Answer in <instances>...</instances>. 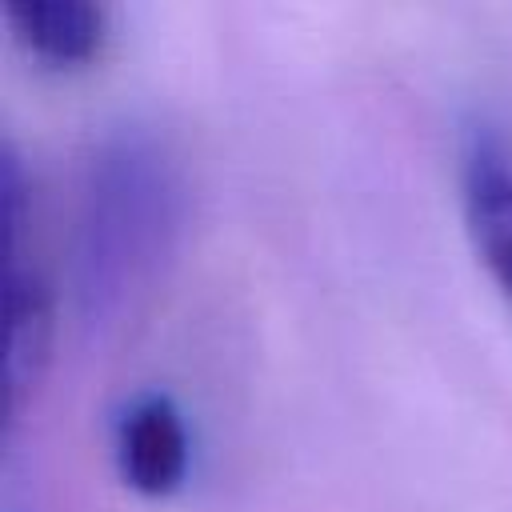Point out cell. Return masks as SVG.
<instances>
[{"label": "cell", "instance_id": "6da1fadb", "mask_svg": "<svg viewBox=\"0 0 512 512\" xmlns=\"http://www.w3.org/2000/svg\"><path fill=\"white\" fill-rule=\"evenodd\" d=\"M184 220V180L172 148L144 124H120L88 160L72 292L84 324H108L168 260Z\"/></svg>", "mask_w": 512, "mask_h": 512}, {"label": "cell", "instance_id": "277c9868", "mask_svg": "<svg viewBox=\"0 0 512 512\" xmlns=\"http://www.w3.org/2000/svg\"><path fill=\"white\" fill-rule=\"evenodd\" d=\"M4 408L8 420L20 416L28 396L40 388L52 348V296L36 268L20 260V252H8V276H4Z\"/></svg>", "mask_w": 512, "mask_h": 512}, {"label": "cell", "instance_id": "3957f363", "mask_svg": "<svg viewBox=\"0 0 512 512\" xmlns=\"http://www.w3.org/2000/svg\"><path fill=\"white\" fill-rule=\"evenodd\" d=\"M116 464L140 496H168L188 472V432L180 408L164 392L132 400L116 424Z\"/></svg>", "mask_w": 512, "mask_h": 512}, {"label": "cell", "instance_id": "7a4b0ae2", "mask_svg": "<svg viewBox=\"0 0 512 512\" xmlns=\"http://www.w3.org/2000/svg\"><path fill=\"white\" fill-rule=\"evenodd\" d=\"M464 220L472 248L512 304V156L496 136H472L464 152Z\"/></svg>", "mask_w": 512, "mask_h": 512}, {"label": "cell", "instance_id": "5b68a950", "mask_svg": "<svg viewBox=\"0 0 512 512\" xmlns=\"http://www.w3.org/2000/svg\"><path fill=\"white\" fill-rule=\"evenodd\" d=\"M16 40L48 64H84L104 44V8L96 0H12L4 8Z\"/></svg>", "mask_w": 512, "mask_h": 512}]
</instances>
